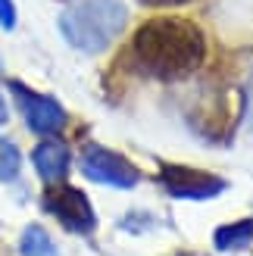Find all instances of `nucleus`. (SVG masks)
<instances>
[{
  "mask_svg": "<svg viewBox=\"0 0 253 256\" xmlns=\"http://www.w3.org/2000/svg\"><path fill=\"white\" fill-rule=\"evenodd\" d=\"M32 160H34L38 175L50 184L60 182V178H66V172H69V147L62 144V140H41V144L34 147Z\"/></svg>",
  "mask_w": 253,
  "mask_h": 256,
  "instance_id": "7",
  "label": "nucleus"
},
{
  "mask_svg": "<svg viewBox=\"0 0 253 256\" xmlns=\"http://www.w3.org/2000/svg\"><path fill=\"white\" fill-rule=\"evenodd\" d=\"M125 28V6L119 0H78L60 16L62 38L84 50V54H100L106 50Z\"/></svg>",
  "mask_w": 253,
  "mask_h": 256,
  "instance_id": "2",
  "label": "nucleus"
},
{
  "mask_svg": "<svg viewBox=\"0 0 253 256\" xmlns=\"http://www.w3.org/2000/svg\"><path fill=\"white\" fill-rule=\"evenodd\" d=\"M6 122V104H4V97H0V125Z\"/></svg>",
  "mask_w": 253,
  "mask_h": 256,
  "instance_id": "13",
  "label": "nucleus"
},
{
  "mask_svg": "<svg viewBox=\"0 0 253 256\" xmlns=\"http://www.w3.org/2000/svg\"><path fill=\"white\" fill-rule=\"evenodd\" d=\"M144 6H178V4H188V0H138Z\"/></svg>",
  "mask_w": 253,
  "mask_h": 256,
  "instance_id": "12",
  "label": "nucleus"
},
{
  "mask_svg": "<svg viewBox=\"0 0 253 256\" xmlns=\"http://www.w3.org/2000/svg\"><path fill=\"white\" fill-rule=\"evenodd\" d=\"M216 247L219 250H238V247H247L253 240V222L244 219V222H234V225H222L216 232Z\"/></svg>",
  "mask_w": 253,
  "mask_h": 256,
  "instance_id": "8",
  "label": "nucleus"
},
{
  "mask_svg": "<svg viewBox=\"0 0 253 256\" xmlns=\"http://www.w3.org/2000/svg\"><path fill=\"white\" fill-rule=\"evenodd\" d=\"M132 50L144 72L156 75L162 82H175V78L191 75L204 62L206 41H204V32L194 22L160 16V19L144 22L134 32Z\"/></svg>",
  "mask_w": 253,
  "mask_h": 256,
  "instance_id": "1",
  "label": "nucleus"
},
{
  "mask_svg": "<svg viewBox=\"0 0 253 256\" xmlns=\"http://www.w3.org/2000/svg\"><path fill=\"white\" fill-rule=\"evenodd\" d=\"M160 182L172 197H184V200H206V197H216L225 190L222 178L210 175L204 169H188V166H178V162L162 166Z\"/></svg>",
  "mask_w": 253,
  "mask_h": 256,
  "instance_id": "5",
  "label": "nucleus"
},
{
  "mask_svg": "<svg viewBox=\"0 0 253 256\" xmlns=\"http://www.w3.org/2000/svg\"><path fill=\"white\" fill-rule=\"evenodd\" d=\"M22 256H60L54 240H50V234L44 232L41 225H28L22 234Z\"/></svg>",
  "mask_w": 253,
  "mask_h": 256,
  "instance_id": "9",
  "label": "nucleus"
},
{
  "mask_svg": "<svg viewBox=\"0 0 253 256\" xmlns=\"http://www.w3.org/2000/svg\"><path fill=\"white\" fill-rule=\"evenodd\" d=\"M247 112H250V125H253V88H250V106H247Z\"/></svg>",
  "mask_w": 253,
  "mask_h": 256,
  "instance_id": "14",
  "label": "nucleus"
},
{
  "mask_svg": "<svg viewBox=\"0 0 253 256\" xmlns=\"http://www.w3.org/2000/svg\"><path fill=\"white\" fill-rule=\"evenodd\" d=\"M0 25L4 28L16 25V6H12V0H0Z\"/></svg>",
  "mask_w": 253,
  "mask_h": 256,
  "instance_id": "11",
  "label": "nucleus"
},
{
  "mask_svg": "<svg viewBox=\"0 0 253 256\" xmlns=\"http://www.w3.org/2000/svg\"><path fill=\"white\" fill-rule=\"evenodd\" d=\"M82 172L97 184L110 188H134L141 182V172L116 150H106L100 144H84L82 150Z\"/></svg>",
  "mask_w": 253,
  "mask_h": 256,
  "instance_id": "3",
  "label": "nucleus"
},
{
  "mask_svg": "<svg viewBox=\"0 0 253 256\" xmlns=\"http://www.w3.org/2000/svg\"><path fill=\"white\" fill-rule=\"evenodd\" d=\"M44 210L50 216H56L60 225L62 228H69V232H91L94 228V206H91V200H88L78 188H69V184H56V188H50L47 194H44Z\"/></svg>",
  "mask_w": 253,
  "mask_h": 256,
  "instance_id": "4",
  "label": "nucleus"
},
{
  "mask_svg": "<svg viewBox=\"0 0 253 256\" xmlns=\"http://www.w3.org/2000/svg\"><path fill=\"white\" fill-rule=\"evenodd\" d=\"M19 166H22V160H19L16 144H10L6 138H0V182H12V178L19 175Z\"/></svg>",
  "mask_w": 253,
  "mask_h": 256,
  "instance_id": "10",
  "label": "nucleus"
},
{
  "mask_svg": "<svg viewBox=\"0 0 253 256\" xmlns=\"http://www.w3.org/2000/svg\"><path fill=\"white\" fill-rule=\"evenodd\" d=\"M10 91H12V97H16V104H19V110H22V116H25V122H28L32 132L56 134L60 128L66 125V112H62V106L54 97L34 94L22 82H10Z\"/></svg>",
  "mask_w": 253,
  "mask_h": 256,
  "instance_id": "6",
  "label": "nucleus"
}]
</instances>
